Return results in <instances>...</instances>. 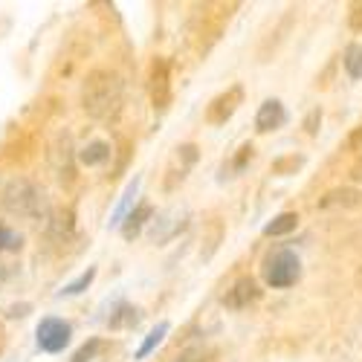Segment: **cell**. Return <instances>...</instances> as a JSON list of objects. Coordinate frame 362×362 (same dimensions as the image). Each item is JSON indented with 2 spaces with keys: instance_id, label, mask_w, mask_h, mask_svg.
Returning a JSON list of instances; mask_svg holds the SVG:
<instances>
[{
  "instance_id": "20",
  "label": "cell",
  "mask_w": 362,
  "mask_h": 362,
  "mask_svg": "<svg viewBox=\"0 0 362 362\" xmlns=\"http://www.w3.org/2000/svg\"><path fill=\"white\" fill-rule=\"evenodd\" d=\"M23 247V235L9 223H0V252H18Z\"/></svg>"
},
{
  "instance_id": "18",
  "label": "cell",
  "mask_w": 362,
  "mask_h": 362,
  "mask_svg": "<svg viewBox=\"0 0 362 362\" xmlns=\"http://www.w3.org/2000/svg\"><path fill=\"white\" fill-rule=\"evenodd\" d=\"M168 327H171L168 322H160V325H157L154 330H151V334L145 337V342L139 345V351H136V359H145V356H148L151 351H154V348H157V345H160V342L165 339V334H168Z\"/></svg>"
},
{
  "instance_id": "21",
  "label": "cell",
  "mask_w": 362,
  "mask_h": 362,
  "mask_svg": "<svg viewBox=\"0 0 362 362\" xmlns=\"http://www.w3.org/2000/svg\"><path fill=\"white\" fill-rule=\"evenodd\" d=\"M215 351L212 348H203V345H194V348H186L183 354H177L174 362H209V356H212Z\"/></svg>"
},
{
  "instance_id": "13",
  "label": "cell",
  "mask_w": 362,
  "mask_h": 362,
  "mask_svg": "<svg viewBox=\"0 0 362 362\" xmlns=\"http://www.w3.org/2000/svg\"><path fill=\"white\" fill-rule=\"evenodd\" d=\"M362 194L356 189H334L319 200V209H334V206H359Z\"/></svg>"
},
{
  "instance_id": "11",
  "label": "cell",
  "mask_w": 362,
  "mask_h": 362,
  "mask_svg": "<svg viewBox=\"0 0 362 362\" xmlns=\"http://www.w3.org/2000/svg\"><path fill=\"white\" fill-rule=\"evenodd\" d=\"M154 215V206L151 203H139V206H134L131 212L125 215V221H122V235L131 240V238H136L139 232H142V226L148 223V218Z\"/></svg>"
},
{
  "instance_id": "14",
  "label": "cell",
  "mask_w": 362,
  "mask_h": 362,
  "mask_svg": "<svg viewBox=\"0 0 362 362\" xmlns=\"http://www.w3.org/2000/svg\"><path fill=\"white\" fill-rule=\"evenodd\" d=\"M136 192H139V177H134L131 183H128V189H125V194H122V200H119V206H116V212L110 215V226H122V221H125V215L131 212V206H134V197H136Z\"/></svg>"
},
{
  "instance_id": "16",
  "label": "cell",
  "mask_w": 362,
  "mask_h": 362,
  "mask_svg": "<svg viewBox=\"0 0 362 362\" xmlns=\"http://www.w3.org/2000/svg\"><path fill=\"white\" fill-rule=\"evenodd\" d=\"M139 322V310L134 305H119V310L110 316V330H122V327H134Z\"/></svg>"
},
{
  "instance_id": "23",
  "label": "cell",
  "mask_w": 362,
  "mask_h": 362,
  "mask_svg": "<svg viewBox=\"0 0 362 362\" xmlns=\"http://www.w3.org/2000/svg\"><path fill=\"white\" fill-rule=\"evenodd\" d=\"M221 238H223V226H221V223L215 221V223H212V238H209V240H206V250H203V258H212V255H215V250L221 247Z\"/></svg>"
},
{
  "instance_id": "7",
  "label": "cell",
  "mask_w": 362,
  "mask_h": 362,
  "mask_svg": "<svg viewBox=\"0 0 362 362\" xmlns=\"http://www.w3.org/2000/svg\"><path fill=\"white\" fill-rule=\"evenodd\" d=\"M151 102L157 110H165L171 105V70L165 58H157L151 64Z\"/></svg>"
},
{
  "instance_id": "5",
  "label": "cell",
  "mask_w": 362,
  "mask_h": 362,
  "mask_svg": "<svg viewBox=\"0 0 362 362\" xmlns=\"http://www.w3.org/2000/svg\"><path fill=\"white\" fill-rule=\"evenodd\" d=\"M240 102H244V87L235 84V87L226 90V93H221V96L212 99V105L206 107V122L209 125H223L226 119H232V113L238 110Z\"/></svg>"
},
{
  "instance_id": "30",
  "label": "cell",
  "mask_w": 362,
  "mask_h": 362,
  "mask_svg": "<svg viewBox=\"0 0 362 362\" xmlns=\"http://www.w3.org/2000/svg\"><path fill=\"white\" fill-rule=\"evenodd\" d=\"M6 279H9V269L6 264H0V284H6Z\"/></svg>"
},
{
  "instance_id": "12",
  "label": "cell",
  "mask_w": 362,
  "mask_h": 362,
  "mask_svg": "<svg viewBox=\"0 0 362 362\" xmlns=\"http://www.w3.org/2000/svg\"><path fill=\"white\" fill-rule=\"evenodd\" d=\"M73 232V212H49L47 215V238L64 244V238Z\"/></svg>"
},
{
  "instance_id": "22",
  "label": "cell",
  "mask_w": 362,
  "mask_h": 362,
  "mask_svg": "<svg viewBox=\"0 0 362 362\" xmlns=\"http://www.w3.org/2000/svg\"><path fill=\"white\" fill-rule=\"evenodd\" d=\"M102 351V339H90V342H84L76 354H73V362H90V359H96V354Z\"/></svg>"
},
{
  "instance_id": "6",
  "label": "cell",
  "mask_w": 362,
  "mask_h": 362,
  "mask_svg": "<svg viewBox=\"0 0 362 362\" xmlns=\"http://www.w3.org/2000/svg\"><path fill=\"white\" fill-rule=\"evenodd\" d=\"M49 157H52V168H55V177L62 180L64 186H73V180H76V151H73V142L70 136H58L52 151H49Z\"/></svg>"
},
{
  "instance_id": "19",
  "label": "cell",
  "mask_w": 362,
  "mask_h": 362,
  "mask_svg": "<svg viewBox=\"0 0 362 362\" xmlns=\"http://www.w3.org/2000/svg\"><path fill=\"white\" fill-rule=\"evenodd\" d=\"M93 279H96V267H87L78 279H73L70 284H64L62 290H58V296H78V293H84L90 284H93Z\"/></svg>"
},
{
  "instance_id": "25",
  "label": "cell",
  "mask_w": 362,
  "mask_h": 362,
  "mask_svg": "<svg viewBox=\"0 0 362 362\" xmlns=\"http://www.w3.org/2000/svg\"><path fill=\"white\" fill-rule=\"evenodd\" d=\"M252 154H255V148L247 142V145H240L238 148V157H235V168L240 171V168H244L247 165V160H252Z\"/></svg>"
},
{
  "instance_id": "28",
  "label": "cell",
  "mask_w": 362,
  "mask_h": 362,
  "mask_svg": "<svg viewBox=\"0 0 362 362\" xmlns=\"http://www.w3.org/2000/svg\"><path fill=\"white\" fill-rule=\"evenodd\" d=\"M26 310H29V305H12L6 316H9V319H18V316H26Z\"/></svg>"
},
{
  "instance_id": "2",
  "label": "cell",
  "mask_w": 362,
  "mask_h": 362,
  "mask_svg": "<svg viewBox=\"0 0 362 362\" xmlns=\"http://www.w3.org/2000/svg\"><path fill=\"white\" fill-rule=\"evenodd\" d=\"M0 206L6 215L23 221H47L49 215V197L44 186H38L29 177H12L0 192Z\"/></svg>"
},
{
  "instance_id": "29",
  "label": "cell",
  "mask_w": 362,
  "mask_h": 362,
  "mask_svg": "<svg viewBox=\"0 0 362 362\" xmlns=\"http://www.w3.org/2000/svg\"><path fill=\"white\" fill-rule=\"evenodd\" d=\"M351 180L362 183V160H359V163H354V168H351Z\"/></svg>"
},
{
  "instance_id": "1",
  "label": "cell",
  "mask_w": 362,
  "mask_h": 362,
  "mask_svg": "<svg viewBox=\"0 0 362 362\" xmlns=\"http://www.w3.org/2000/svg\"><path fill=\"white\" fill-rule=\"evenodd\" d=\"M125 102V84L122 76L110 67H96L90 70L84 84H81V107L90 119H99V122H110L119 116Z\"/></svg>"
},
{
  "instance_id": "9",
  "label": "cell",
  "mask_w": 362,
  "mask_h": 362,
  "mask_svg": "<svg viewBox=\"0 0 362 362\" xmlns=\"http://www.w3.org/2000/svg\"><path fill=\"white\" fill-rule=\"evenodd\" d=\"M284 122H287V110H284V105H281L279 99H267V102L258 107V113H255V128H258L261 134L276 131V128H281Z\"/></svg>"
},
{
  "instance_id": "15",
  "label": "cell",
  "mask_w": 362,
  "mask_h": 362,
  "mask_svg": "<svg viewBox=\"0 0 362 362\" xmlns=\"http://www.w3.org/2000/svg\"><path fill=\"white\" fill-rule=\"evenodd\" d=\"M296 226H298V215H296V212H281L276 221H269V223L264 226V235L281 238V235H290Z\"/></svg>"
},
{
  "instance_id": "17",
  "label": "cell",
  "mask_w": 362,
  "mask_h": 362,
  "mask_svg": "<svg viewBox=\"0 0 362 362\" xmlns=\"http://www.w3.org/2000/svg\"><path fill=\"white\" fill-rule=\"evenodd\" d=\"M342 64H345V73L351 78H362V44H348V49L342 55Z\"/></svg>"
},
{
  "instance_id": "27",
  "label": "cell",
  "mask_w": 362,
  "mask_h": 362,
  "mask_svg": "<svg viewBox=\"0 0 362 362\" xmlns=\"http://www.w3.org/2000/svg\"><path fill=\"white\" fill-rule=\"evenodd\" d=\"M316 122H322V110H313V113L308 116V122H305L308 134H316Z\"/></svg>"
},
{
  "instance_id": "26",
  "label": "cell",
  "mask_w": 362,
  "mask_h": 362,
  "mask_svg": "<svg viewBox=\"0 0 362 362\" xmlns=\"http://www.w3.org/2000/svg\"><path fill=\"white\" fill-rule=\"evenodd\" d=\"M348 23H351L354 33H359V29H362V6H354V12H351Z\"/></svg>"
},
{
  "instance_id": "10",
  "label": "cell",
  "mask_w": 362,
  "mask_h": 362,
  "mask_svg": "<svg viewBox=\"0 0 362 362\" xmlns=\"http://www.w3.org/2000/svg\"><path fill=\"white\" fill-rule=\"evenodd\" d=\"M110 157H113V148L105 139H93V142H87L81 151H76V160L84 168H99V165L110 163Z\"/></svg>"
},
{
  "instance_id": "4",
  "label": "cell",
  "mask_w": 362,
  "mask_h": 362,
  "mask_svg": "<svg viewBox=\"0 0 362 362\" xmlns=\"http://www.w3.org/2000/svg\"><path fill=\"white\" fill-rule=\"evenodd\" d=\"M70 337H73V327L62 316H44L35 327V342L44 354H62L70 345Z\"/></svg>"
},
{
  "instance_id": "24",
  "label": "cell",
  "mask_w": 362,
  "mask_h": 362,
  "mask_svg": "<svg viewBox=\"0 0 362 362\" xmlns=\"http://www.w3.org/2000/svg\"><path fill=\"white\" fill-rule=\"evenodd\" d=\"M301 163H305V160H301V157H296V154H293V157H284V160L273 163V171H276V174H287L290 168H298Z\"/></svg>"
},
{
  "instance_id": "3",
  "label": "cell",
  "mask_w": 362,
  "mask_h": 362,
  "mask_svg": "<svg viewBox=\"0 0 362 362\" xmlns=\"http://www.w3.org/2000/svg\"><path fill=\"white\" fill-rule=\"evenodd\" d=\"M301 279V261L293 250H279L276 255H269L264 264V281L276 290L293 287Z\"/></svg>"
},
{
  "instance_id": "8",
  "label": "cell",
  "mask_w": 362,
  "mask_h": 362,
  "mask_svg": "<svg viewBox=\"0 0 362 362\" xmlns=\"http://www.w3.org/2000/svg\"><path fill=\"white\" fill-rule=\"evenodd\" d=\"M258 298H261L258 281L250 279V276H240V279L223 293V305H226L229 310H244V308H250L252 301H258Z\"/></svg>"
}]
</instances>
